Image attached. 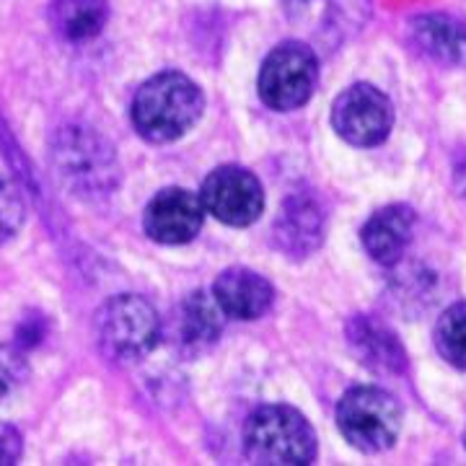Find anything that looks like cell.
<instances>
[{
	"mask_svg": "<svg viewBox=\"0 0 466 466\" xmlns=\"http://www.w3.org/2000/svg\"><path fill=\"white\" fill-rule=\"evenodd\" d=\"M202 109L200 86L179 70H164L137 88L130 116L143 140L164 146L189 133L200 122Z\"/></svg>",
	"mask_w": 466,
	"mask_h": 466,
	"instance_id": "obj_1",
	"label": "cell"
},
{
	"mask_svg": "<svg viewBox=\"0 0 466 466\" xmlns=\"http://www.w3.org/2000/svg\"><path fill=\"white\" fill-rule=\"evenodd\" d=\"M52 167L66 189L84 200L115 192L119 164L112 143L86 125H66L52 135Z\"/></svg>",
	"mask_w": 466,
	"mask_h": 466,
	"instance_id": "obj_2",
	"label": "cell"
},
{
	"mask_svg": "<svg viewBox=\"0 0 466 466\" xmlns=\"http://www.w3.org/2000/svg\"><path fill=\"white\" fill-rule=\"evenodd\" d=\"M244 453L262 466H309L317 459V433L299 410L267 404L244 425Z\"/></svg>",
	"mask_w": 466,
	"mask_h": 466,
	"instance_id": "obj_3",
	"label": "cell"
},
{
	"mask_svg": "<svg viewBox=\"0 0 466 466\" xmlns=\"http://www.w3.org/2000/svg\"><path fill=\"white\" fill-rule=\"evenodd\" d=\"M99 352L115 366H135L146 360L164 337V324L156 309L140 296L122 293L109 299L94 319Z\"/></svg>",
	"mask_w": 466,
	"mask_h": 466,
	"instance_id": "obj_4",
	"label": "cell"
},
{
	"mask_svg": "<svg viewBox=\"0 0 466 466\" xmlns=\"http://www.w3.org/2000/svg\"><path fill=\"white\" fill-rule=\"evenodd\" d=\"M337 428L352 449L383 453L400 441V401L376 386H355L337 404Z\"/></svg>",
	"mask_w": 466,
	"mask_h": 466,
	"instance_id": "obj_5",
	"label": "cell"
},
{
	"mask_svg": "<svg viewBox=\"0 0 466 466\" xmlns=\"http://www.w3.org/2000/svg\"><path fill=\"white\" fill-rule=\"evenodd\" d=\"M319 60L303 42H283L267 55L259 70V99L275 112H293L314 96Z\"/></svg>",
	"mask_w": 466,
	"mask_h": 466,
	"instance_id": "obj_6",
	"label": "cell"
},
{
	"mask_svg": "<svg viewBox=\"0 0 466 466\" xmlns=\"http://www.w3.org/2000/svg\"><path fill=\"white\" fill-rule=\"evenodd\" d=\"M332 127L355 148L381 146L394 127V104L376 86H350L334 99Z\"/></svg>",
	"mask_w": 466,
	"mask_h": 466,
	"instance_id": "obj_7",
	"label": "cell"
},
{
	"mask_svg": "<svg viewBox=\"0 0 466 466\" xmlns=\"http://www.w3.org/2000/svg\"><path fill=\"white\" fill-rule=\"evenodd\" d=\"M200 200L205 213L218 218L220 223L247 228L259 220L265 210V189L249 168L218 167L202 184Z\"/></svg>",
	"mask_w": 466,
	"mask_h": 466,
	"instance_id": "obj_8",
	"label": "cell"
},
{
	"mask_svg": "<svg viewBox=\"0 0 466 466\" xmlns=\"http://www.w3.org/2000/svg\"><path fill=\"white\" fill-rule=\"evenodd\" d=\"M226 327V311L213 293L195 290L177 303L167 327V339L177 355L195 360L216 348Z\"/></svg>",
	"mask_w": 466,
	"mask_h": 466,
	"instance_id": "obj_9",
	"label": "cell"
},
{
	"mask_svg": "<svg viewBox=\"0 0 466 466\" xmlns=\"http://www.w3.org/2000/svg\"><path fill=\"white\" fill-rule=\"evenodd\" d=\"M327 231V210L314 189L290 192L272 223L275 247L290 259H303L321 247Z\"/></svg>",
	"mask_w": 466,
	"mask_h": 466,
	"instance_id": "obj_10",
	"label": "cell"
},
{
	"mask_svg": "<svg viewBox=\"0 0 466 466\" xmlns=\"http://www.w3.org/2000/svg\"><path fill=\"white\" fill-rule=\"evenodd\" d=\"M205 223V205L202 200L184 189V187H167L146 205L143 228L156 244L164 247H182L198 238Z\"/></svg>",
	"mask_w": 466,
	"mask_h": 466,
	"instance_id": "obj_11",
	"label": "cell"
},
{
	"mask_svg": "<svg viewBox=\"0 0 466 466\" xmlns=\"http://www.w3.org/2000/svg\"><path fill=\"white\" fill-rule=\"evenodd\" d=\"M348 345L355 358L373 373L381 376H401L407 370V352L400 337L383 321L358 314L348 321Z\"/></svg>",
	"mask_w": 466,
	"mask_h": 466,
	"instance_id": "obj_12",
	"label": "cell"
},
{
	"mask_svg": "<svg viewBox=\"0 0 466 466\" xmlns=\"http://www.w3.org/2000/svg\"><path fill=\"white\" fill-rule=\"evenodd\" d=\"M415 223V210L410 205H386L376 210L360 231L368 257L383 267L400 265L412 244Z\"/></svg>",
	"mask_w": 466,
	"mask_h": 466,
	"instance_id": "obj_13",
	"label": "cell"
},
{
	"mask_svg": "<svg viewBox=\"0 0 466 466\" xmlns=\"http://www.w3.org/2000/svg\"><path fill=\"white\" fill-rule=\"evenodd\" d=\"M213 296L226 311V317L251 321L265 317L275 300V288L265 275L249 267H228L213 283Z\"/></svg>",
	"mask_w": 466,
	"mask_h": 466,
	"instance_id": "obj_14",
	"label": "cell"
},
{
	"mask_svg": "<svg viewBox=\"0 0 466 466\" xmlns=\"http://www.w3.org/2000/svg\"><path fill=\"white\" fill-rule=\"evenodd\" d=\"M410 42L438 66L466 67V24L446 14H422L407 24Z\"/></svg>",
	"mask_w": 466,
	"mask_h": 466,
	"instance_id": "obj_15",
	"label": "cell"
},
{
	"mask_svg": "<svg viewBox=\"0 0 466 466\" xmlns=\"http://www.w3.org/2000/svg\"><path fill=\"white\" fill-rule=\"evenodd\" d=\"M47 16L66 42H88L106 26L109 0H52Z\"/></svg>",
	"mask_w": 466,
	"mask_h": 466,
	"instance_id": "obj_16",
	"label": "cell"
},
{
	"mask_svg": "<svg viewBox=\"0 0 466 466\" xmlns=\"http://www.w3.org/2000/svg\"><path fill=\"white\" fill-rule=\"evenodd\" d=\"M435 350L449 366L466 370V303L449 306L435 324Z\"/></svg>",
	"mask_w": 466,
	"mask_h": 466,
	"instance_id": "obj_17",
	"label": "cell"
},
{
	"mask_svg": "<svg viewBox=\"0 0 466 466\" xmlns=\"http://www.w3.org/2000/svg\"><path fill=\"white\" fill-rule=\"evenodd\" d=\"M26 220V200L14 179L0 174V247H5Z\"/></svg>",
	"mask_w": 466,
	"mask_h": 466,
	"instance_id": "obj_18",
	"label": "cell"
},
{
	"mask_svg": "<svg viewBox=\"0 0 466 466\" xmlns=\"http://www.w3.org/2000/svg\"><path fill=\"white\" fill-rule=\"evenodd\" d=\"M29 379V363L16 345H0V404L8 401Z\"/></svg>",
	"mask_w": 466,
	"mask_h": 466,
	"instance_id": "obj_19",
	"label": "cell"
},
{
	"mask_svg": "<svg viewBox=\"0 0 466 466\" xmlns=\"http://www.w3.org/2000/svg\"><path fill=\"white\" fill-rule=\"evenodd\" d=\"M21 451H24V441L14 425L8 422H0V466L16 464L21 459Z\"/></svg>",
	"mask_w": 466,
	"mask_h": 466,
	"instance_id": "obj_20",
	"label": "cell"
},
{
	"mask_svg": "<svg viewBox=\"0 0 466 466\" xmlns=\"http://www.w3.org/2000/svg\"><path fill=\"white\" fill-rule=\"evenodd\" d=\"M18 337V348H34L42 337H45V324L39 321L36 317H26L24 319V324H21V329L16 332Z\"/></svg>",
	"mask_w": 466,
	"mask_h": 466,
	"instance_id": "obj_21",
	"label": "cell"
},
{
	"mask_svg": "<svg viewBox=\"0 0 466 466\" xmlns=\"http://www.w3.org/2000/svg\"><path fill=\"white\" fill-rule=\"evenodd\" d=\"M464 446H466V431H464Z\"/></svg>",
	"mask_w": 466,
	"mask_h": 466,
	"instance_id": "obj_22",
	"label": "cell"
}]
</instances>
